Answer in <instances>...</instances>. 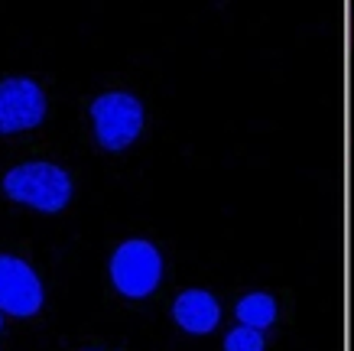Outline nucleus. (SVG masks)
Listing matches in <instances>:
<instances>
[{"mask_svg":"<svg viewBox=\"0 0 354 351\" xmlns=\"http://www.w3.org/2000/svg\"><path fill=\"white\" fill-rule=\"evenodd\" d=\"M97 143L111 153L127 150L143 134V105L130 91H104L91 105Z\"/></svg>","mask_w":354,"mask_h":351,"instance_id":"obj_3","label":"nucleus"},{"mask_svg":"<svg viewBox=\"0 0 354 351\" xmlns=\"http://www.w3.org/2000/svg\"><path fill=\"white\" fill-rule=\"evenodd\" d=\"M234 316L241 325H250V329H270L277 322V299L270 293H247L244 299H237Z\"/></svg>","mask_w":354,"mask_h":351,"instance_id":"obj_7","label":"nucleus"},{"mask_svg":"<svg viewBox=\"0 0 354 351\" xmlns=\"http://www.w3.org/2000/svg\"><path fill=\"white\" fill-rule=\"evenodd\" d=\"M162 280V257L160 247H153L143 237L124 241L111 257V283L118 287L120 296L143 299L160 287Z\"/></svg>","mask_w":354,"mask_h":351,"instance_id":"obj_2","label":"nucleus"},{"mask_svg":"<svg viewBox=\"0 0 354 351\" xmlns=\"http://www.w3.org/2000/svg\"><path fill=\"white\" fill-rule=\"evenodd\" d=\"M46 117V95L30 78H3L0 82V134L39 127Z\"/></svg>","mask_w":354,"mask_h":351,"instance_id":"obj_4","label":"nucleus"},{"mask_svg":"<svg viewBox=\"0 0 354 351\" xmlns=\"http://www.w3.org/2000/svg\"><path fill=\"white\" fill-rule=\"evenodd\" d=\"M43 306V283L20 257L0 254V309L10 316H36Z\"/></svg>","mask_w":354,"mask_h":351,"instance_id":"obj_5","label":"nucleus"},{"mask_svg":"<svg viewBox=\"0 0 354 351\" xmlns=\"http://www.w3.org/2000/svg\"><path fill=\"white\" fill-rule=\"evenodd\" d=\"M3 192L13 202L32 205L39 212H62L72 199V179L55 163H23L3 176Z\"/></svg>","mask_w":354,"mask_h":351,"instance_id":"obj_1","label":"nucleus"},{"mask_svg":"<svg viewBox=\"0 0 354 351\" xmlns=\"http://www.w3.org/2000/svg\"><path fill=\"white\" fill-rule=\"evenodd\" d=\"M267 341H263V332L250 329V325H237L225 335V351H263Z\"/></svg>","mask_w":354,"mask_h":351,"instance_id":"obj_8","label":"nucleus"},{"mask_svg":"<svg viewBox=\"0 0 354 351\" xmlns=\"http://www.w3.org/2000/svg\"><path fill=\"white\" fill-rule=\"evenodd\" d=\"M172 319L189 335H208L221 322V303L208 289H183L172 303Z\"/></svg>","mask_w":354,"mask_h":351,"instance_id":"obj_6","label":"nucleus"},{"mask_svg":"<svg viewBox=\"0 0 354 351\" xmlns=\"http://www.w3.org/2000/svg\"><path fill=\"white\" fill-rule=\"evenodd\" d=\"M351 53H354V7H351Z\"/></svg>","mask_w":354,"mask_h":351,"instance_id":"obj_9","label":"nucleus"}]
</instances>
